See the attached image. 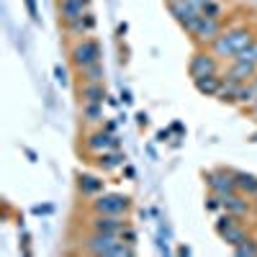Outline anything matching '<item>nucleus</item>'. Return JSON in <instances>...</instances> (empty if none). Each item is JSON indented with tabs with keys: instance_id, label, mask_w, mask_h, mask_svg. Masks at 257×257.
Returning a JSON list of instances; mask_svg holds the SVG:
<instances>
[{
	"instance_id": "1",
	"label": "nucleus",
	"mask_w": 257,
	"mask_h": 257,
	"mask_svg": "<svg viewBox=\"0 0 257 257\" xmlns=\"http://www.w3.org/2000/svg\"><path fill=\"white\" fill-rule=\"evenodd\" d=\"M254 39H257V36H254V31H252L249 26H234V29L221 31L211 47H213V54H216V57H229V59H234L242 49H247Z\"/></svg>"
},
{
	"instance_id": "2",
	"label": "nucleus",
	"mask_w": 257,
	"mask_h": 257,
	"mask_svg": "<svg viewBox=\"0 0 257 257\" xmlns=\"http://www.w3.org/2000/svg\"><path fill=\"white\" fill-rule=\"evenodd\" d=\"M185 31L196 39V41H211V44H213V41H216V36L221 34V21L198 13V16L185 26Z\"/></svg>"
},
{
	"instance_id": "3",
	"label": "nucleus",
	"mask_w": 257,
	"mask_h": 257,
	"mask_svg": "<svg viewBox=\"0 0 257 257\" xmlns=\"http://www.w3.org/2000/svg\"><path fill=\"white\" fill-rule=\"evenodd\" d=\"M132 201L121 193H98L93 201V213H111V216H123Z\"/></svg>"
},
{
	"instance_id": "4",
	"label": "nucleus",
	"mask_w": 257,
	"mask_h": 257,
	"mask_svg": "<svg viewBox=\"0 0 257 257\" xmlns=\"http://www.w3.org/2000/svg\"><path fill=\"white\" fill-rule=\"evenodd\" d=\"M70 57H72V62H75V67L82 70V67H88V64L100 62L103 49H100V44H98L95 39H82V41H77V44L72 47Z\"/></svg>"
},
{
	"instance_id": "5",
	"label": "nucleus",
	"mask_w": 257,
	"mask_h": 257,
	"mask_svg": "<svg viewBox=\"0 0 257 257\" xmlns=\"http://www.w3.org/2000/svg\"><path fill=\"white\" fill-rule=\"evenodd\" d=\"M206 185L216 196H229L237 193V180H234V170H211L206 173Z\"/></svg>"
},
{
	"instance_id": "6",
	"label": "nucleus",
	"mask_w": 257,
	"mask_h": 257,
	"mask_svg": "<svg viewBox=\"0 0 257 257\" xmlns=\"http://www.w3.org/2000/svg\"><path fill=\"white\" fill-rule=\"evenodd\" d=\"M188 72L190 77H206V75H219V62H216V54H208V52H196L190 57V64H188Z\"/></svg>"
},
{
	"instance_id": "7",
	"label": "nucleus",
	"mask_w": 257,
	"mask_h": 257,
	"mask_svg": "<svg viewBox=\"0 0 257 257\" xmlns=\"http://www.w3.org/2000/svg\"><path fill=\"white\" fill-rule=\"evenodd\" d=\"M85 149H90V152H111V149H118V137L100 128V132H93L88 139H85Z\"/></svg>"
},
{
	"instance_id": "8",
	"label": "nucleus",
	"mask_w": 257,
	"mask_h": 257,
	"mask_svg": "<svg viewBox=\"0 0 257 257\" xmlns=\"http://www.w3.org/2000/svg\"><path fill=\"white\" fill-rule=\"evenodd\" d=\"M123 226H126V221L121 216H111V213H95L90 219V229L103 231V234H121Z\"/></svg>"
},
{
	"instance_id": "9",
	"label": "nucleus",
	"mask_w": 257,
	"mask_h": 257,
	"mask_svg": "<svg viewBox=\"0 0 257 257\" xmlns=\"http://www.w3.org/2000/svg\"><path fill=\"white\" fill-rule=\"evenodd\" d=\"M88 6H90V0H59V18L64 24H72V21L88 13Z\"/></svg>"
},
{
	"instance_id": "10",
	"label": "nucleus",
	"mask_w": 257,
	"mask_h": 257,
	"mask_svg": "<svg viewBox=\"0 0 257 257\" xmlns=\"http://www.w3.org/2000/svg\"><path fill=\"white\" fill-rule=\"evenodd\" d=\"M221 206L229 211V213H234V216H247L249 213V201L244 198V193H229V196H221Z\"/></svg>"
},
{
	"instance_id": "11",
	"label": "nucleus",
	"mask_w": 257,
	"mask_h": 257,
	"mask_svg": "<svg viewBox=\"0 0 257 257\" xmlns=\"http://www.w3.org/2000/svg\"><path fill=\"white\" fill-rule=\"evenodd\" d=\"M226 77L237 80V82H249V80H254V77H257V64L244 62V59H234Z\"/></svg>"
},
{
	"instance_id": "12",
	"label": "nucleus",
	"mask_w": 257,
	"mask_h": 257,
	"mask_svg": "<svg viewBox=\"0 0 257 257\" xmlns=\"http://www.w3.org/2000/svg\"><path fill=\"white\" fill-rule=\"evenodd\" d=\"M167 8H170V16H173V18L178 21V24H180L183 29H185V26L190 24V21L201 13V11H198L196 6H193V3H167Z\"/></svg>"
},
{
	"instance_id": "13",
	"label": "nucleus",
	"mask_w": 257,
	"mask_h": 257,
	"mask_svg": "<svg viewBox=\"0 0 257 257\" xmlns=\"http://www.w3.org/2000/svg\"><path fill=\"white\" fill-rule=\"evenodd\" d=\"M221 82H224V77H219V75L196 77V90H198L201 95H206V98H216L219 90H221Z\"/></svg>"
},
{
	"instance_id": "14",
	"label": "nucleus",
	"mask_w": 257,
	"mask_h": 257,
	"mask_svg": "<svg viewBox=\"0 0 257 257\" xmlns=\"http://www.w3.org/2000/svg\"><path fill=\"white\" fill-rule=\"evenodd\" d=\"M80 98H82V103H103L108 98V93H105L103 82H82L80 85Z\"/></svg>"
},
{
	"instance_id": "15",
	"label": "nucleus",
	"mask_w": 257,
	"mask_h": 257,
	"mask_svg": "<svg viewBox=\"0 0 257 257\" xmlns=\"http://www.w3.org/2000/svg\"><path fill=\"white\" fill-rule=\"evenodd\" d=\"M95 29V16L88 11L82 18H77V21H72V24H67V31L70 34H75V36H85V34H90Z\"/></svg>"
},
{
	"instance_id": "16",
	"label": "nucleus",
	"mask_w": 257,
	"mask_h": 257,
	"mask_svg": "<svg viewBox=\"0 0 257 257\" xmlns=\"http://www.w3.org/2000/svg\"><path fill=\"white\" fill-rule=\"evenodd\" d=\"M234 180H237V190L244 193V196H254L257 190V178L249 173H242V170H234Z\"/></svg>"
},
{
	"instance_id": "17",
	"label": "nucleus",
	"mask_w": 257,
	"mask_h": 257,
	"mask_svg": "<svg viewBox=\"0 0 257 257\" xmlns=\"http://www.w3.org/2000/svg\"><path fill=\"white\" fill-rule=\"evenodd\" d=\"M82 196H98L103 193V180L95 178V175H80V183H77Z\"/></svg>"
},
{
	"instance_id": "18",
	"label": "nucleus",
	"mask_w": 257,
	"mask_h": 257,
	"mask_svg": "<svg viewBox=\"0 0 257 257\" xmlns=\"http://www.w3.org/2000/svg\"><path fill=\"white\" fill-rule=\"evenodd\" d=\"M123 162H126V157H123L121 152H100V155H98V160H95V165H98L100 170H105V173H108V170L121 167Z\"/></svg>"
},
{
	"instance_id": "19",
	"label": "nucleus",
	"mask_w": 257,
	"mask_h": 257,
	"mask_svg": "<svg viewBox=\"0 0 257 257\" xmlns=\"http://www.w3.org/2000/svg\"><path fill=\"white\" fill-rule=\"evenodd\" d=\"M221 239H224V242L234 249V247H239L242 242H247L249 237H247V231H244L239 224H234V226H229L226 231H221Z\"/></svg>"
},
{
	"instance_id": "20",
	"label": "nucleus",
	"mask_w": 257,
	"mask_h": 257,
	"mask_svg": "<svg viewBox=\"0 0 257 257\" xmlns=\"http://www.w3.org/2000/svg\"><path fill=\"white\" fill-rule=\"evenodd\" d=\"M80 75H82V82H103L105 70H103V64H100V62H95V64H88V67H82Z\"/></svg>"
},
{
	"instance_id": "21",
	"label": "nucleus",
	"mask_w": 257,
	"mask_h": 257,
	"mask_svg": "<svg viewBox=\"0 0 257 257\" xmlns=\"http://www.w3.org/2000/svg\"><path fill=\"white\" fill-rule=\"evenodd\" d=\"M82 118L88 123L103 121V103H82Z\"/></svg>"
},
{
	"instance_id": "22",
	"label": "nucleus",
	"mask_w": 257,
	"mask_h": 257,
	"mask_svg": "<svg viewBox=\"0 0 257 257\" xmlns=\"http://www.w3.org/2000/svg\"><path fill=\"white\" fill-rule=\"evenodd\" d=\"M239 85L242 82H237V80H231V77H226L224 82H221V90H219V100H234L237 98V90H239Z\"/></svg>"
},
{
	"instance_id": "23",
	"label": "nucleus",
	"mask_w": 257,
	"mask_h": 257,
	"mask_svg": "<svg viewBox=\"0 0 257 257\" xmlns=\"http://www.w3.org/2000/svg\"><path fill=\"white\" fill-rule=\"evenodd\" d=\"M257 100V93L252 88V82H242L239 90H237V98H234V103H254Z\"/></svg>"
},
{
	"instance_id": "24",
	"label": "nucleus",
	"mask_w": 257,
	"mask_h": 257,
	"mask_svg": "<svg viewBox=\"0 0 257 257\" xmlns=\"http://www.w3.org/2000/svg\"><path fill=\"white\" fill-rule=\"evenodd\" d=\"M234 254H237V257H257V242L254 239L242 242L239 247H234Z\"/></svg>"
},
{
	"instance_id": "25",
	"label": "nucleus",
	"mask_w": 257,
	"mask_h": 257,
	"mask_svg": "<svg viewBox=\"0 0 257 257\" xmlns=\"http://www.w3.org/2000/svg\"><path fill=\"white\" fill-rule=\"evenodd\" d=\"M234 59H244V62H252V64H257V39L252 41V44L247 47V49H242Z\"/></svg>"
},
{
	"instance_id": "26",
	"label": "nucleus",
	"mask_w": 257,
	"mask_h": 257,
	"mask_svg": "<svg viewBox=\"0 0 257 257\" xmlns=\"http://www.w3.org/2000/svg\"><path fill=\"white\" fill-rule=\"evenodd\" d=\"M234 224H237V216H234V213H224V216H219V221H216V231L221 234V231H226L229 226H234Z\"/></svg>"
},
{
	"instance_id": "27",
	"label": "nucleus",
	"mask_w": 257,
	"mask_h": 257,
	"mask_svg": "<svg viewBox=\"0 0 257 257\" xmlns=\"http://www.w3.org/2000/svg\"><path fill=\"white\" fill-rule=\"evenodd\" d=\"M203 16H211V18H221V6L213 3V0H206V6L201 8Z\"/></svg>"
},
{
	"instance_id": "28",
	"label": "nucleus",
	"mask_w": 257,
	"mask_h": 257,
	"mask_svg": "<svg viewBox=\"0 0 257 257\" xmlns=\"http://www.w3.org/2000/svg\"><path fill=\"white\" fill-rule=\"evenodd\" d=\"M206 208H208V211H219V208H224V206H221V196L211 193V196L206 198Z\"/></svg>"
},
{
	"instance_id": "29",
	"label": "nucleus",
	"mask_w": 257,
	"mask_h": 257,
	"mask_svg": "<svg viewBox=\"0 0 257 257\" xmlns=\"http://www.w3.org/2000/svg\"><path fill=\"white\" fill-rule=\"evenodd\" d=\"M121 239L128 242V244H134V242H137V231H134L132 226H123V229H121Z\"/></svg>"
},
{
	"instance_id": "30",
	"label": "nucleus",
	"mask_w": 257,
	"mask_h": 257,
	"mask_svg": "<svg viewBox=\"0 0 257 257\" xmlns=\"http://www.w3.org/2000/svg\"><path fill=\"white\" fill-rule=\"evenodd\" d=\"M54 77H57L59 85H67V70H64L62 64H57V67H54Z\"/></svg>"
},
{
	"instance_id": "31",
	"label": "nucleus",
	"mask_w": 257,
	"mask_h": 257,
	"mask_svg": "<svg viewBox=\"0 0 257 257\" xmlns=\"http://www.w3.org/2000/svg\"><path fill=\"white\" fill-rule=\"evenodd\" d=\"M26 8H29L31 18H34V21H39V11H36V0H26Z\"/></svg>"
},
{
	"instance_id": "32",
	"label": "nucleus",
	"mask_w": 257,
	"mask_h": 257,
	"mask_svg": "<svg viewBox=\"0 0 257 257\" xmlns=\"http://www.w3.org/2000/svg\"><path fill=\"white\" fill-rule=\"evenodd\" d=\"M167 3H193V6L201 11V8L206 6V0H167Z\"/></svg>"
},
{
	"instance_id": "33",
	"label": "nucleus",
	"mask_w": 257,
	"mask_h": 257,
	"mask_svg": "<svg viewBox=\"0 0 257 257\" xmlns=\"http://www.w3.org/2000/svg\"><path fill=\"white\" fill-rule=\"evenodd\" d=\"M170 132H175V134H183L185 128H183V123H180V121H175L173 126H170Z\"/></svg>"
},
{
	"instance_id": "34",
	"label": "nucleus",
	"mask_w": 257,
	"mask_h": 257,
	"mask_svg": "<svg viewBox=\"0 0 257 257\" xmlns=\"http://www.w3.org/2000/svg\"><path fill=\"white\" fill-rule=\"evenodd\" d=\"M157 139H160V142H167V139H170V128H162V132H157Z\"/></svg>"
},
{
	"instance_id": "35",
	"label": "nucleus",
	"mask_w": 257,
	"mask_h": 257,
	"mask_svg": "<svg viewBox=\"0 0 257 257\" xmlns=\"http://www.w3.org/2000/svg\"><path fill=\"white\" fill-rule=\"evenodd\" d=\"M137 121H139V126H147V123H149V116H147V113L142 111V113L137 116Z\"/></svg>"
},
{
	"instance_id": "36",
	"label": "nucleus",
	"mask_w": 257,
	"mask_h": 257,
	"mask_svg": "<svg viewBox=\"0 0 257 257\" xmlns=\"http://www.w3.org/2000/svg\"><path fill=\"white\" fill-rule=\"evenodd\" d=\"M121 100H123V103H132L134 98H132V93H128V90H121Z\"/></svg>"
},
{
	"instance_id": "37",
	"label": "nucleus",
	"mask_w": 257,
	"mask_h": 257,
	"mask_svg": "<svg viewBox=\"0 0 257 257\" xmlns=\"http://www.w3.org/2000/svg\"><path fill=\"white\" fill-rule=\"evenodd\" d=\"M52 208L49 206H34V213H49Z\"/></svg>"
},
{
	"instance_id": "38",
	"label": "nucleus",
	"mask_w": 257,
	"mask_h": 257,
	"mask_svg": "<svg viewBox=\"0 0 257 257\" xmlns=\"http://www.w3.org/2000/svg\"><path fill=\"white\" fill-rule=\"evenodd\" d=\"M103 128H105V132H111V134H113V132H116V123H113V121H108V123H105Z\"/></svg>"
},
{
	"instance_id": "39",
	"label": "nucleus",
	"mask_w": 257,
	"mask_h": 257,
	"mask_svg": "<svg viewBox=\"0 0 257 257\" xmlns=\"http://www.w3.org/2000/svg\"><path fill=\"white\" fill-rule=\"evenodd\" d=\"M254 116H257V100H254Z\"/></svg>"
},
{
	"instance_id": "40",
	"label": "nucleus",
	"mask_w": 257,
	"mask_h": 257,
	"mask_svg": "<svg viewBox=\"0 0 257 257\" xmlns=\"http://www.w3.org/2000/svg\"><path fill=\"white\" fill-rule=\"evenodd\" d=\"M252 142H257V134H252Z\"/></svg>"
},
{
	"instance_id": "41",
	"label": "nucleus",
	"mask_w": 257,
	"mask_h": 257,
	"mask_svg": "<svg viewBox=\"0 0 257 257\" xmlns=\"http://www.w3.org/2000/svg\"><path fill=\"white\" fill-rule=\"evenodd\" d=\"M252 198H257V190H254V196H252Z\"/></svg>"
}]
</instances>
